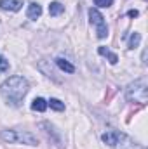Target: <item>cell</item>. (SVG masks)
<instances>
[{"label": "cell", "instance_id": "6da1fadb", "mask_svg": "<svg viewBox=\"0 0 148 149\" xmlns=\"http://www.w3.org/2000/svg\"><path fill=\"white\" fill-rule=\"evenodd\" d=\"M0 92L11 106H19L23 97L28 92V81L23 76H11L9 80H5L2 83Z\"/></svg>", "mask_w": 148, "mask_h": 149}, {"label": "cell", "instance_id": "7a4b0ae2", "mask_svg": "<svg viewBox=\"0 0 148 149\" xmlns=\"http://www.w3.org/2000/svg\"><path fill=\"white\" fill-rule=\"evenodd\" d=\"M125 95L129 101H134V102H140V104H145L148 97V90H147V80H136L134 83H131L125 90Z\"/></svg>", "mask_w": 148, "mask_h": 149}, {"label": "cell", "instance_id": "3957f363", "mask_svg": "<svg viewBox=\"0 0 148 149\" xmlns=\"http://www.w3.org/2000/svg\"><path fill=\"white\" fill-rule=\"evenodd\" d=\"M0 139L5 142H23L28 146H37L38 141L35 135H32L30 132H14V130H2L0 132Z\"/></svg>", "mask_w": 148, "mask_h": 149}, {"label": "cell", "instance_id": "277c9868", "mask_svg": "<svg viewBox=\"0 0 148 149\" xmlns=\"http://www.w3.org/2000/svg\"><path fill=\"white\" fill-rule=\"evenodd\" d=\"M89 17H91V23L96 26L98 38H106V35H108V26H106V23H105L103 14H101L98 9H89Z\"/></svg>", "mask_w": 148, "mask_h": 149}, {"label": "cell", "instance_id": "5b68a950", "mask_svg": "<svg viewBox=\"0 0 148 149\" xmlns=\"http://www.w3.org/2000/svg\"><path fill=\"white\" fill-rule=\"evenodd\" d=\"M113 148H117V149H143L141 146H138L136 142H132L125 134H122V135H120V139L117 141V144H115Z\"/></svg>", "mask_w": 148, "mask_h": 149}, {"label": "cell", "instance_id": "8992f818", "mask_svg": "<svg viewBox=\"0 0 148 149\" xmlns=\"http://www.w3.org/2000/svg\"><path fill=\"white\" fill-rule=\"evenodd\" d=\"M23 5L21 0H0V9L2 10H11V12H16L19 10Z\"/></svg>", "mask_w": 148, "mask_h": 149}, {"label": "cell", "instance_id": "52a82bcc", "mask_svg": "<svg viewBox=\"0 0 148 149\" xmlns=\"http://www.w3.org/2000/svg\"><path fill=\"white\" fill-rule=\"evenodd\" d=\"M120 135H122V132H115V130H110V132H106V134H103V142L105 144H108V146H115L117 144V141L120 139Z\"/></svg>", "mask_w": 148, "mask_h": 149}, {"label": "cell", "instance_id": "ba28073f", "mask_svg": "<svg viewBox=\"0 0 148 149\" xmlns=\"http://www.w3.org/2000/svg\"><path fill=\"white\" fill-rule=\"evenodd\" d=\"M40 14H42V7H40V3L32 2V3L28 5V12H26V16H28L30 19H38Z\"/></svg>", "mask_w": 148, "mask_h": 149}, {"label": "cell", "instance_id": "9c48e42d", "mask_svg": "<svg viewBox=\"0 0 148 149\" xmlns=\"http://www.w3.org/2000/svg\"><path fill=\"white\" fill-rule=\"evenodd\" d=\"M32 109H33V111H38V113H44L45 109H47V101L42 99V97L33 99V102H32Z\"/></svg>", "mask_w": 148, "mask_h": 149}, {"label": "cell", "instance_id": "30bf717a", "mask_svg": "<svg viewBox=\"0 0 148 149\" xmlns=\"http://www.w3.org/2000/svg\"><path fill=\"white\" fill-rule=\"evenodd\" d=\"M56 64H58L63 71H66V73H73L75 71L73 64H70V63H68L66 59H63V57H58V59H56Z\"/></svg>", "mask_w": 148, "mask_h": 149}, {"label": "cell", "instance_id": "8fae6325", "mask_svg": "<svg viewBox=\"0 0 148 149\" xmlns=\"http://www.w3.org/2000/svg\"><path fill=\"white\" fill-rule=\"evenodd\" d=\"M61 12H65V5H63V3L52 2V3L49 5V14H51V16H59Z\"/></svg>", "mask_w": 148, "mask_h": 149}, {"label": "cell", "instance_id": "7c38bea8", "mask_svg": "<svg viewBox=\"0 0 148 149\" xmlns=\"http://www.w3.org/2000/svg\"><path fill=\"white\" fill-rule=\"evenodd\" d=\"M98 52L101 54V56H106L108 59H110V63L111 64H117V61H118V57H117V54H113V52H110L106 47H99L98 49Z\"/></svg>", "mask_w": 148, "mask_h": 149}, {"label": "cell", "instance_id": "4fadbf2b", "mask_svg": "<svg viewBox=\"0 0 148 149\" xmlns=\"http://www.w3.org/2000/svg\"><path fill=\"white\" fill-rule=\"evenodd\" d=\"M47 106H51V108L56 109V111H63V109H65V104H63L59 99H51V101L47 102Z\"/></svg>", "mask_w": 148, "mask_h": 149}, {"label": "cell", "instance_id": "5bb4252c", "mask_svg": "<svg viewBox=\"0 0 148 149\" xmlns=\"http://www.w3.org/2000/svg\"><path fill=\"white\" fill-rule=\"evenodd\" d=\"M140 42H141V35L134 31V33L131 35V38H129V49H134V47H138V45H140Z\"/></svg>", "mask_w": 148, "mask_h": 149}, {"label": "cell", "instance_id": "9a60e30c", "mask_svg": "<svg viewBox=\"0 0 148 149\" xmlns=\"http://www.w3.org/2000/svg\"><path fill=\"white\" fill-rule=\"evenodd\" d=\"M7 70H9V61L4 56H0V73H5Z\"/></svg>", "mask_w": 148, "mask_h": 149}, {"label": "cell", "instance_id": "2e32d148", "mask_svg": "<svg viewBox=\"0 0 148 149\" xmlns=\"http://www.w3.org/2000/svg\"><path fill=\"white\" fill-rule=\"evenodd\" d=\"M94 3L98 7H110L111 3H113V0H94Z\"/></svg>", "mask_w": 148, "mask_h": 149}, {"label": "cell", "instance_id": "e0dca14e", "mask_svg": "<svg viewBox=\"0 0 148 149\" xmlns=\"http://www.w3.org/2000/svg\"><path fill=\"white\" fill-rule=\"evenodd\" d=\"M138 10H129V17H138Z\"/></svg>", "mask_w": 148, "mask_h": 149}]
</instances>
